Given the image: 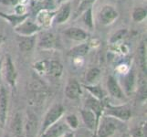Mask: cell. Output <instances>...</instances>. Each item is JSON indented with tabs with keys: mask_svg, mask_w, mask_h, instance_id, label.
Returning <instances> with one entry per match:
<instances>
[{
	"mask_svg": "<svg viewBox=\"0 0 147 137\" xmlns=\"http://www.w3.org/2000/svg\"><path fill=\"white\" fill-rule=\"evenodd\" d=\"M64 35L69 39L75 40V41H84L88 38V34L82 28H69L63 32Z\"/></svg>",
	"mask_w": 147,
	"mask_h": 137,
	"instance_id": "9c48e42d",
	"label": "cell"
},
{
	"mask_svg": "<svg viewBox=\"0 0 147 137\" xmlns=\"http://www.w3.org/2000/svg\"><path fill=\"white\" fill-rule=\"evenodd\" d=\"M134 137H146V130L143 127H137L133 131Z\"/></svg>",
	"mask_w": 147,
	"mask_h": 137,
	"instance_id": "4dcf8cb0",
	"label": "cell"
},
{
	"mask_svg": "<svg viewBox=\"0 0 147 137\" xmlns=\"http://www.w3.org/2000/svg\"><path fill=\"white\" fill-rule=\"evenodd\" d=\"M40 28L38 24L34 23L30 20H24L17 27H15V31H16L19 36H32L40 31Z\"/></svg>",
	"mask_w": 147,
	"mask_h": 137,
	"instance_id": "3957f363",
	"label": "cell"
},
{
	"mask_svg": "<svg viewBox=\"0 0 147 137\" xmlns=\"http://www.w3.org/2000/svg\"><path fill=\"white\" fill-rule=\"evenodd\" d=\"M38 132V120L34 114H30L26 124V136L35 137Z\"/></svg>",
	"mask_w": 147,
	"mask_h": 137,
	"instance_id": "ac0fdd59",
	"label": "cell"
},
{
	"mask_svg": "<svg viewBox=\"0 0 147 137\" xmlns=\"http://www.w3.org/2000/svg\"><path fill=\"white\" fill-rule=\"evenodd\" d=\"M0 16L4 18L6 20L9 22V24L13 27H17L18 25H19L21 22H23L24 20H26L28 18L27 14L23 15H9V14H4L0 12Z\"/></svg>",
	"mask_w": 147,
	"mask_h": 137,
	"instance_id": "44dd1931",
	"label": "cell"
},
{
	"mask_svg": "<svg viewBox=\"0 0 147 137\" xmlns=\"http://www.w3.org/2000/svg\"><path fill=\"white\" fill-rule=\"evenodd\" d=\"M100 70L98 68H92L90 69L87 73H86V82L90 84H93L95 82V80L98 79L100 76Z\"/></svg>",
	"mask_w": 147,
	"mask_h": 137,
	"instance_id": "484cf974",
	"label": "cell"
},
{
	"mask_svg": "<svg viewBox=\"0 0 147 137\" xmlns=\"http://www.w3.org/2000/svg\"><path fill=\"white\" fill-rule=\"evenodd\" d=\"M71 12L70 3H64L61 7L59 9V11L54 16V22L57 24H62L68 20Z\"/></svg>",
	"mask_w": 147,
	"mask_h": 137,
	"instance_id": "4fadbf2b",
	"label": "cell"
},
{
	"mask_svg": "<svg viewBox=\"0 0 147 137\" xmlns=\"http://www.w3.org/2000/svg\"><path fill=\"white\" fill-rule=\"evenodd\" d=\"M36 44V36H20L18 39V49L22 52L31 51Z\"/></svg>",
	"mask_w": 147,
	"mask_h": 137,
	"instance_id": "7c38bea8",
	"label": "cell"
},
{
	"mask_svg": "<svg viewBox=\"0 0 147 137\" xmlns=\"http://www.w3.org/2000/svg\"><path fill=\"white\" fill-rule=\"evenodd\" d=\"M138 59L142 70L144 72H146V49L144 41L142 42L138 48Z\"/></svg>",
	"mask_w": 147,
	"mask_h": 137,
	"instance_id": "7402d4cb",
	"label": "cell"
},
{
	"mask_svg": "<svg viewBox=\"0 0 147 137\" xmlns=\"http://www.w3.org/2000/svg\"><path fill=\"white\" fill-rule=\"evenodd\" d=\"M68 125L59 121V123H55L51 126L44 132L41 137H61L63 134H65L66 132L68 131Z\"/></svg>",
	"mask_w": 147,
	"mask_h": 137,
	"instance_id": "52a82bcc",
	"label": "cell"
},
{
	"mask_svg": "<svg viewBox=\"0 0 147 137\" xmlns=\"http://www.w3.org/2000/svg\"><path fill=\"white\" fill-rule=\"evenodd\" d=\"M6 79L10 86H15L17 80V70L12 59L9 55L6 56Z\"/></svg>",
	"mask_w": 147,
	"mask_h": 137,
	"instance_id": "ba28073f",
	"label": "cell"
},
{
	"mask_svg": "<svg viewBox=\"0 0 147 137\" xmlns=\"http://www.w3.org/2000/svg\"><path fill=\"white\" fill-rule=\"evenodd\" d=\"M12 131L16 137H23V120L22 115L20 113H17L12 123Z\"/></svg>",
	"mask_w": 147,
	"mask_h": 137,
	"instance_id": "ffe728a7",
	"label": "cell"
},
{
	"mask_svg": "<svg viewBox=\"0 0 147 137\" xmlns=\"http://www.w3.org/2000/svg\"><path fill=\"white\" fill-rule=\"evenodd\" d=\"M7 113V94L4 87L0 88V121L5 124Z\"/></svg>",
	"mask_w": 147,
	"mask_h": 137,
	"instance_id": "2e32d148",
	"label": "cell"
},
{
	"mask_svg": "<svg viewBox=\"0 0 147 137\" xmlns=\"http://www.w3.org/2000/svg\"><path fill=\"white\" fill-rule=\"evenodd\" d=\"M126 33H127V29H126V28L119 29L118 31H116V32L113 35V36L111 37V38H110V42H111V43H116V42L120 41V40L125 36Z\"/></svg>",
	"mask_w": 147,
	"mask_h": 137,
	"instance_id": "83f0119b",
	"label": "cell"
},
{
	"mask_svg": "<svg viewBox=\"0 0 147 137\" xmlns=\"http://www.w3.org/2000/svg\"><path fill=\"white\" fill-rule=\"evenodd\" d=\"M86 107H87V109L92 111L95 113L97 119L99 120L100 116L103 111V104L101 103L100 100L94 98L93 96H90V97L86 100Z\"/></svg>",
	"mask_w": 147,
	"mask_h": 137,
	"instance_id": "5bb4252c",
	"label": "cell"
},
{
	"mask_svg": "<svg viewBox=\"0 0 147 137\" xmlns=\"http://www.w3.org/2000/svg\"><path fill=\"white\" fill-rule=\"evenodd\" d=\"M20 0H0V3L6 6H16Z\"/></svg>",
	"mask_w": 147,
	"mask_h": 137,
	"instance_id": "1f68e13d",
	"label": "cell"
},
{
	"mask_svg": "<svg viewBox=\"0 0 147 137\" xmlns=\"http://www.w3.org/2000/svg\"><path fill=\"white\" fill-rule=\"evenodd\" d=\"M117 129V123L111 118L104 117L98 130L99 137H110Z\"/></svg>",
	"mask_w": 147,
	"mask_h": 137,
	"instance_id": "5b68a950",
	"label": "cell"
},
{
	"mask_svg": "<svg viewBox=\"0 0 147 137\" xmlns=\"http://www.w3.org/2000/svg\"><path fill=\"white\" fill-rule=\"evenodd\" d=\"M63 113H64V108L62 105L55 104L54 106H52V107L50 108V110L48 111L46 116H45V120L43 121L42 129H41L42 134L49 127V126H51L55 123H57L59 120V118L62 116Z\"/></svg>",
	"mask_w": 147,
	"mask_h": 137,
	"instance_id": "7a4b0ae2",
	"label": "cell"
},
{
	"mask_svg": "<svg viewBox=\"0 0 147 137\" xmlns=\"http://www.w3.org/2000/svg\"><path fill=\"white\" fill-rule=\"evenodd\" d=\"M59 46V38L52 32H45L40 36L38 47L42 49H52Z\"/></svg>",
	"mask_w": 147,
	"mask_h": 137,
	"instance_id": "277c9868",
	"label": "cell"
},
{
	"mask_svg": "<svg viewBox=\"0 0 147 137\" xmlns=\"http://www.w3.org/2000/svg\"><path fill=\"white\" fill-rule=\"evenodd\" d=\"M89 50H90L89 44L84 43V44H80L79 46H76V47L72 48L69 51L68 55L73 58H80V57H83V56L87 55Z\"/></svg>",
	"mask_w": 147,
	"mask_h": 137,
	"instance_id": "d6986e66",
	"label": "cell"
},
{
	"mask_svg": "<svg viewBox=\"0 0 147 137\" xmlns=\"http://www.w3.org/2000/svg\"><path fill=\"white\" fill-rule=\"evenodd\" d=\"M134 82H135V76H134V72L133 70H131L130 72H128V74L125 76L124 78V87L125 90L128 93L131 92V90L134 89Z\"/></svg>",
	"mask_w": 147,
	"mask_h": 137,
	"instance_id": "603a6c76",
	"label": "cell"
},
{
	"mask_svg": "<svg viewBox=\"0 0 147 137\" xmlns=\"http://www.w3.org/2000/svg\"><path fill=\"white\" fill-rule=\"evenodd\" d=\"M63 72V66L59 61L51 60L47 64L46 72L52 78H59L61 76Z\"/></svg>",
	"mask_w": 147,
	"mask_h": 137,
	"instance_id": "e0dca14e",
	"label": "cell"
},
{
	"mask_svg": "<svg viewBox=\"0 0 147 137\" xmlns=\"http://www.w3.org/2000/svg\"><path fill=\"white\" fill-rule=\"evenodd\" d=\"M4 40H5V38H4V36H3V35L0 34V46H1V45L3 44Z\"/></svg>",
	"mask_w": 147,
	"mask_h": 137,
	"instance_id": "d6a6232c",
	"label": "cell"
},
{
	"mask_svg": "<svg viewBox=\"0 0 147 137\" xmlns=\"http://www.w3.org/2000/svg\"><path fill=\"white\" fill-rule=\"evenodd\" d=\"M65 94L68 98L75 100L78 99L82 94V88L76 80H70L65 88Z\"/></svg>",
	"mask_w": 147,
	"mask_h": 137,
	"instance_id": "30bf717a",
	"label": "cell"
},
{
	"mask_svg": "<svg viewBox=\"0 0 147 137\" xmlns=\"http://www.w3.org/2000/svg\"><path fill=\"white\" fill-rule=\"evenodd\" d=\"M123 137H131V135H130V134H125Z\"/></svg>",
	"mask_w": 147,
	"mask_h": 137,
	"instance_id": "8d00e7d4",
	"label": "cell"
},
{
	"mask_svg": "<svg viewBox=\"0 0 147 137\" xmlns=\"http://www.w3.org/2000/svg\"><path fill=\"white\" fill-rule=\"evenodd\" d=\"M146 8L144 7H135L131 14L134 21L135 22H142L146 18Z\"/></svg>",
	"mask_w": 147,
	"mask_h": 137,
	"instance_id": "cb8c5ba5",
	"label": "cell"
},
{
	"mask_svg": "<svg viewBox=\"0 0 147 137\" xmlns=\"http://www.w3.org/2000/svg\"><path fill=\"white\" fill-rule=\"evenodd\" d=\"M106 113L118 118L121 121H127L130 119L131 113L127 106H111L108 105V109L106 110Z\"/></svg>",
	"mask_w": 147,
	"mask_h": 137,
	"instance_id": "8992f818",
	"label": "cell"
},
{
	"mask_svg": "<svg viewBox=\"0 0 147 137\" xmlns=\"http://www.w3.org/2000/svg\"><path fill=\"white\" fill-rule=\"evenodd\" d=\"M56 1H57L58 4H61V3H65L67 0H56Z\"/></svg>",
	"mask_w": 147,
	"mask_h": 137,
	"instance_id": "d590c367",
	"label": "cell"
},
{
	"mask_svg": "<svg viewBox=\"0 0 147 137\" xmlns=\"http://www.w3.org/2000/svg\"><path fill=\"white\" fill-rule=\"evenodd\" d=\"M86 90H88L92 95L93 96L94 98L98 99V100H102V98L104 97V93H103V90L101 89L100 86H97V85H94V86H92V85H86L85 86Z\"/></svg>",
	"mask_w": 147,
	"mask_h": 137,
	"instance_id": "d4e9b609",
	"label": "cell"
},
{
	"mask_svg": "<svg viewBox=\"0 0 147 137\" xmlns=\"http://www.w3.org/2000/svg\"><path fill=\"white\" fill-rule=\"evenodd\" d=\"M107 88L110 94L113 97L116 99H124L123 91L121 90L120 85L118 84L117 80H116L113 76H109L107 79Z\"/></svg>",
	"mask_w": 147,
	"mask_h": 137,
	"instance_id": "8fae6325",
	"label": "cell"
},
{
	"mask_svg": "<svg viewBox=\"0 0 147 137\" xmlns=\"http://www.w3.org/2000/svg\"><path fill=\"white\" fill-rule=\"evenodd\" d=\"M82 20L84 24L90 28H93V18H92V7H89L83 12Z\"/></svg>",
	"mask_w": 147,
	"mask_h": 137,
	"instance_id": "4316f807",
	"label": "cell"
},
{
	"mask_svg": "<svg viewBox=\"0 0 147 137\" xmlns=\"http://www.w3.org/2000/svg\"><path fill=\"white\" fill-rule=\"evenodd\" d=\"M119 17V13L113 6L105 5L100 8L98 14V18L100 24L104 26H109L113 24Z\"/></svg>",
	"mask_w": 147,
	"mask_h": 137,
	"instance_id": "6da1fadb",
	"label": "cell"
},
{
	"mask_svg": "<svg viewBox=\"0 0 147 137\" xmlns=\"http://www.w3.org/2000/svg\"><path fill=\"white\" fill-rule=\"evenodd\" d=\"M95 0H82V3H80V7L77 10V12H76V15L75 16H79L80 14L83 13L86 9H88L89 7H92V5L93 4V2Z\"/></svg>",
	"mask_w": 147,
	"mask_h": 137,
	"instance_id": "f1b7e54d",
	"label": "cell"
},
{
	"mask_svg": "<svg viewBox=\"0 0 147 137\" xmlns=\"http://www.w3.org/2000/svg\"><path fill=\"white\" fill-rule=\"evenodd\" d=\"M82 119H83L86 127L89 128L90 130H95L96 125H97L99 120L96 117V115L93 111L89 109L82 110Z\"/></svg>",
	"mask_w": 147,
	"mask_h": 137,
	"instance_id": "9a60e30c",
	"label": "cell"
},
{
	"mask_svg": "<svg viewBox=\"0 0 147 137\" xmlns=\"http://www.w3.org/2000/svg\"><path fill=\"white\" fill-rule=\"evenodd\" d=\"M2 63H3V60L0 59V80H1V69H2Z\"/></svg>",
	"mask_w": 147,
	"mask_h": 137,
	"instance_id": "e575fe53",
	"label": "cell"
},
{
	"mask_svg": "<svg viewBox=\"0 0 147 137\" xmlns=\"http://www.w3.org/2000/svg\"><path fill=\"white\" fill-rule=\"evenodd\" d=\"M66 123H67V125H69L71 129H76L79 125L78 118L75 114H70V115L67 116V118H66Z\"/></svg>",
	"mask_w": 147,
	"mask_h": 137,
	"instance_id": "f546056e",
	"label": "cell"
},
{
	"mask_svg": "<svg viewBox=\"0 0 147 137\" xmlns=\"http://www.w3.org/2000/svg\"><path fill=\"white\" fill-rule=\"evenodd\" d=\"M63 137H74V134H71V133H68V134H64V136H63Z\"/></svg>",
	"mask_w": 147,
	"mask_h": 137,
	"instance_id": "836d02e7",
	"label": "cell"
}]
</instances>
